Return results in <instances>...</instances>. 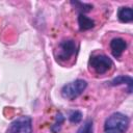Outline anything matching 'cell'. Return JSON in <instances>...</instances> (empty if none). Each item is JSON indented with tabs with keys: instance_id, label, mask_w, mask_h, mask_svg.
I'll return each mask as SVG.
<instances>
[{
	"instance_id": "cell-1",
	"label": "cell",
	"mask_w": 133,
	"mask_h": 133,
	"mask_svg": "<svg viewBox=\"0 0 133 133\" xmlns=\"http://www.w3.org/2000/svg\"><path fill=\"white\" fill-rule=\"evenodd\" d=\"M129 127V117L122 112L109 115L104 124V133H125Z\"/></svg>"
},
{
	"instance_id": "cell-2",
	"label": "cell",
	"mask_w": 133,
	"mask_h": 133,
	"mask_svg": "<svg viewBox=\"0 0 133 133\" xmlns=\"http://www.w3.org/2000/svg\"><path fill=\"white\" fill-rule=\"evenodd\" d=\"M87 87V82L83 79H76L72 82L64 84L60 90L61 96L68 100H74L78 98Z\"/></svg>"
},
{
	"instance_id": "cell-3",
	"label": "cell",
	"mask_w": 133,
	"mask_h": 133,
	"mask_svg": "<svg viewBox=\"0 0 133 133\" xmlns=\"http://www.w3.org/2000/svg\"><path fill=\"white\" fill-rule=\"evenodd\" d=\"M88 64L98 75H103L107 73L113 66L112 60L105 54H101V53L91 55Z\"/></svg>"
},
{
	"instance_id": "cell-4",
	"label": "cell",
	"mask_w": 133,
	"mask_h": 133,
	"mask_svg": "<svg viewBox=\"0 0 133 133\" xmlns=\"http://www.w3.org/2000/svg\"><path fill=\"white\" fill-rule=\"evenodd\" d=\"M6 133H32V118L28 115H22L12 121Z\"/></svg>"
},
{
	"instance_id": "cell-5",
	"label": "cell",
	"mask_w": 133,
	"mask_h": 133,
	"mask_svg": "<svg viewBox=\"0 0 133 133\" xmlns=\"http://www.w3.org/2000/svg\"><path fill=\"white\" fill-rule=\"evenodd\" d=\"M77 52V45L73 39H64L59 43L57 49V59L65 61L72 58Z\"/></svg>"
},
{
	"instance_id": "cell-6",
	"label": "cell",
	"mask_w": 133,
	"mask_h": 133,
	"mask_svg": "<svg viewBox=\"0 0 133 133\" xmlns=\"http://www.w3.org/2000/svg\"><path fill=\"white\" fill-rule=\"evenodd\" d=\"M127 48V43L125 39H123L122 37H114L110 41V49H111V53L114 57H119L124 51Z\"/></svg>"
},
{
	"instance_id": "cell-7",
	"label": "cell",
	"mask_w": 133,
	"mask_h": 133,
	"mask_svg": "<svg viewBox=\"0 0 133 133\" xmlns=\"http://www.w3.org/2000/svg\"><path fill=\"white\" fill-rule=\"evenodd\" d=\"M109 84L111 86H116V85H122V84H125L128 86V92L130 94L132 91V87H133V80L130 76H127V75H121V76H117L115 77L114 79H112Z\"/></svg>"
},
{
	"instance_id": "cell-8",
	"label": "cell",
	"mask_w": 133,
	"mask_h": 133,
	"mask_svg": "<svg viewBox=\"0 0 133 133\" xmlns=\"http://www.w3.org/2000/svg\"><path fill=\"white\" fill-rule=\"evenodd\" d=\"M117 18L122 23H130L133 21V10L131 7L123 6L117 11Z\"/></svg>"
},
{
	"instance_id": "cell-9",
	"label": "cell",
	"mask_w": 133,
	"mask_h": 133,
	"mask_svg": "<svg viewBox=\"0 0 133 133\" xmlns=\"http://www.w3.org/2000/svg\"><path fill=\"white\" fill-rule=\"evenodd\" d=\"M78 25H79V29L81 31H86V30H89L95 27V21L92 19H90L89 17H86L83 14H79Z\"/></svg>"
},
{
	"instance_id": "cell-10",
	"label": "cell",
	"mask_w": 133,
	"mask_h": 133,
	"mask_svg": "<svg viewBox=\"0 0 133 133\" xmlns=\"http://www.w3.org/2000/svg\"><path fill=\"white\" fill-rule=\"evenodd\" d=\"M71 4L74 5L75 8H76L77 10H79L80 14H83V15H84V12H88V11H90L91 8H92V5H91V4L83 3V2H80V1H72Z\"/></svg>"
},
{
	"instance_id": "cell-11",
	"label": "cell",
	"mask_w": 133,
	"mask_h": 133,
	"mask_svg": "<svg viewBox=\"0 0 133 133\" xmlns=\"http://www.w3.org/2000/svg\"><path fill=\"white\" fill-rule=\"evenodd\" d=\"M63 122H64V116L62 115L61 112H58V113L56 114L54 124L51 126V131H52L53 133H58L59 130L61 129V126H62Z\"/></svg>"
},
{
	"instance_id": "cell-12",
	"label": "cell",
	"mask_w": 133,
	"mask_h": 133,
	"mask_svg": "<svg viewBox=\"0 0 133 133\" xmlns=\"http://www.w3.org/2000/svg\"><path fill=\"white\" fill-rule=\"evenodd\" d=\"M94 132V122L91 119H87L80 126L77 133H92Z\"/></svg>"
},
{
	"instance_id": "cell-13",
	"label": "cell",
	"mask_w": 133,
	"mask_h": 133,
	"mask_svg": "<svg viewBox=\"0 0 133 133\" xmlns=\"http://www.w3.org/2000/svg\"><path fill=\"white\" fill-rule=\"evenodd\" d=\"M82 119V113L81 111L79 110H74V111H71L70 114H69V121L71 123H74V124H78L80 123Z\"/></svg>"
}]
</instances>
